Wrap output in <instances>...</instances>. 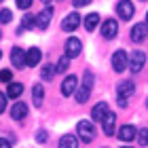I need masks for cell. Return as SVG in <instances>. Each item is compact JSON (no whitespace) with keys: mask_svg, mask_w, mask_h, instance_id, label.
<instances>
[{"mask_svg":"<svg viewBox=\"0 0 148 148\" xmlns=\"http://www.w3.org/2000/svg\"><path fill=\"white\" fill-rule=\"evenodd\" d=\"M76 131L83 142H93V138H95V127H93V123H89V121H80V123L76 125Z\"/></svg>","mask_w":148,"mask_h":148,"instance_id":"cell-1","label":"cell"},{"mask_svg":"<svg viewBox=\"0 0 148 148\" xmlns=\"http://www.w3.org/2000/svg\"><path fill=\"white\" fill-rule=\"evenodd\" d=\"M112 68H114V72H123V70L129 68V55L123 49L112 55Z\"/></svg>","mask_w":148,"mask_h":148,"instance_id":"cell-2","label":"cell"},{"mask_svg":"<svg viewBox=\"0 0 148 148\" xmlns=\"http://www.w3.org/2000/svg\"><path fill=\"white\" fill-rule=\"evenodd\" d=\"M146 64V53L144 51H131L129 55V70L131 72H140Z\"/></svg>","mask_w":148,"mask_h":148,"instance_id":"cell-3","label":"cell"},{"mask_svg":"<svg viewBox=\"0 0 148 148\" xmlns=\"http://www.w3.org/2000/svg\"><path fill=\"white\" fill-rule=\"evenodd\" d=\"M116 13L121 19H131L133 13H136V6L131 4V0H119L116 4Z\"/></svg>","mask_w":148,"mask_h":148,"instance_id":"cell-4","label":"cell"},{"mask_svg":"<svg viewBox=\"0 0 148 148\" xmlns=\"http://www.w3.org/2000/svg\"><path fill=\"white\" fill-rule=\"evenodd\" d=\"M78 25H80V15H78V13H70V15L64 17L62 30H64V32H74Z\"/></svg>","mask_w":148,"mask_h":148,"instance_id":"cell-5","label":"cell"},{"mask_svg":"<svg viewBox=\"0 0 148 148\" xmlns=\"http://www.w3.org/2000/svg\"><path fill=\"white\" fill-rule=\"evenodd\" d=\"M80 51H83V42H80L78 38H68V42H66V55H68L70 59L72 57H78Z\"/></svg>","mask_w":148,"mask_h":148,"instance_id":"cell-6","label":"cell"},{"mask_svg":"<svg viewBox=\"0 0 148 148\" xmlns=\"http://www.w3.org/2000/svg\"><path fill=\"white\" fill-rule=\"evenodd\" d=\"M133 91H136V87H133L131 80H123V83H119V87H116V97L127 102V97H131Z\"/></svg>","mask_w":148,"mask_h":148,"instance_id":"cell-7","label":"cell"},{"mask_svg":"<svg viewBox=\"0 0 148 148\" xmlns=\"http://www.w3.org/2000/svg\"><path fill=\"white\" fill-rule=\"evenodd\" d=\"M146 34H148V23H136L131 28V40H133V42H142V40H146Z\"/></svg>","mask_w":148,"mask_h":148,"instance_id":"cell-8","label":"cell"},{"mask_svg":"<svg viewBox=\"0 0 148 148\" xmlns=\"http://www.w3.org/2000/svg\"><path fill=\"white\" fill-rule=\"evenodd\" d=\"M116 32H119V23L114 21V19H106V21L102 23V36L104 38H114L116 36Z\"/></svg>","mask_w":148,"mask_h":148,"instance_id":"cell-9","label":"cell"},{"mask_svg":"<svg viewBox=\"0 0 148 148\" xmlns=\"http://www.w3.org/2000/svg\"><path fill=\"white\" fill-rule=\"evenodd\" d=\"M51 17H53V9H51V6H47L40 15H36V25H38V30H47V28H49Z\"/></svg>","mask_w":148,"mask_h":148,"instance_id":"cell-10","label":"cell"},{"mask_svg":"<svg viewBox=\"0 0 148 148\" xmlns=\"http://www.w3.org/2000/svg\"><path fill=\"white\" fill-rule=\"evenodd\" d=\"M138 136V129L133 125H123L119 129V140H123V142H131V140H136Z\"/></svg>","mask_w":148,"mask_h":148,"instance_id":"cell-11","label":"cell"},{"mask_svg":"<svg viewBox=\"0 0 148 148\" xmlns=\"http://www.w3.org/2000/svg\"><path fill=\"white\" fill-rule=\"evenodd\" d=\"M76 85H78V78L70 74V76H68V78H66L64 83H62V95H64V97L72 95V93H74V89H76Z\"/></svg>","mask_w":148,"mask_h":148,"instance_id":"cell-12","label":"cell"},{"mask_svg":"<svg viewBox=\"0 0 148 148\" xmlns=\"http://www.w3.org/2000/svg\"><path fill=\"white\" fill-rule=\"evenodd\" d=\"M25 114H28V104H25V102H15V104H13L11 116L15 119V121H21Z\"/></svg>","mask_w":148,"mask_h":148,"instance_id":"cell-13","label":"cell"},{"mask_svg":"<svg viewBox=\"0 0 148 148\" xmlns=\"http://www.w3.org/2000/svg\"><path fill=\"white\" fill-rule=\"evenodd\" d=\"M11 62H13L15 68H23V66H25V53H23V49L15 47V49L11 51Z\"/></svg>","mask_w":148,"mask_h":148,"instance_id":"cell-14","label":"cell"},{"mask_svg":"<svg viewBox=\"0 0 148 148\" xmlns=\"http://www.w3.org/2000/svg\"><path fill=\"white\" fill-rule=\"evenodd\" d=\"M40 49H36V47H32V49L25 53V66H30V68H34V66H38L40 62Z\"/></svg>","mask_w":148,"mask_h":148,"instance_id":"cell-15","label":"cell"},{"mask_svg":"<svg viewBox=\"0 0 148 148\" xmlns=\"http://www.w3.org/2000/svg\"><path fill=\"white\" fill-rule=\"evenodd\" d=\"M106 114H108V104H106V102H99L97 106H93V110H91L93 121H104Z\"/></svg>","mask_w":148,"mask_h":148,"instance_id":"cell-16","label":"cell"},{"mask_svg":"<svg viewBox=\"0 0 148 148\" xmlns=\"http://www.w3.org/2000/svg\"><path fill=\"white\" fill-rule=\"evenodd\" d=\"M102 123H104V133H106V136H114V125H116V116H114L112 112H108V114L104 116Z\"/></svg>","mask_w":148,"mask_h":148,"instance_id":"cell-17","label":"cell"},{"mask_svg":"<svg viewBox=\"0 0 148 148\" xmlns=\"http://www.w3.org/2000/svg\"><path fill=\"white\" fill-rule=\"evenodd\" d=\"M42 97H45V87L42 85H34L32 89V99H34V106H42Z\"/></svg>","mask_w":148,"mask_h":148,"instance_id":"cell-18","label":"cell"},{"mask_svg":"<svg viewBox=\"0 0 148 148\" xmlns=\"http://www.w3.org/2000/svg\"><path fill=\"white\" fill-rule=\"evenodd\" d=\"M59 148H78V138L76 136H62Z\"/></svg>","mask_w":148,"mask_h":148,"instance_id":"cell-19","label":"cell"},{"mask_svg":"<svg viewBox=\"0 0 148 148\" xmlns=\"http://www.w3.org/2000/svg\"><path fill=\"white\" fill-rule=\"evenodd\" d=\"M23 93V85L21 83H9V87H6V95L9 97H19Z\"/></svg>","mask_w":148,"mask_h":148,"instance_id":"cell-20","label":"cell"},{"mask_svg":"<svg viewBox=\"0 0 148 148\" xmlns=\"http://www.w3.org/2000/svg\"><path fill=\"white\" fill-rule=\"evenodd\" d=\"M97 23H99V15L97 13H89V15L85 17V28L89 30V32H93L97 28Z\"/></svg>","mask_w":148,"mask_h":148,"instance_id":"cell-21","label":"cell"},{"mask_svg":"<svg viewBox=\"0 0 148 148\" xmlns=\"http://www.w3.org/2000/svg\"><path fill=\"white\" fill-rule=\"evenodd\" d=\"M89 93H91V89H87L85 85H80L78 89H76V102L78 104H85L87 99H89Z\"/></svg>","mask_w":148,"mask_h":148,"instance_id":"cell-22","label":"cell"},{"mask_svg":"<svg viewBox=\"0 0 148 148\" xmlns=\"http://www.w3.org/2000/svg\"><path fill=\"white\" fill-rule=\"evenodd\" d=\"M136 140H138L140 146H148V129H140L138 136H136Z\"/></svg>","mask_w":148,"mask_h":148,"instance_id":"cell-23","label":"cell"},{"mask_svg":"<svg viewBox=\"0 0 148 148\" xmlns=\"http://www.w3.org/2000/svg\"><path fill=\"white\" fill-rule=\"evenodd\" d=\"M40 74H42V80H51V78H53V74H55V68H53L51 64H47Z\"/></svg>","mask_w":148,"mask_h":148,"instance_id":"cell-24","label":"cell"},{"mask_svg":"<svg viewBox=\"0 0 148 148\" xmlns=\"http://www.w3.org/2000/svg\"><path fill=\"white\" fill-rule=\"evenodd\" d=\"M68 66H70V57H68V55H64V57L57 62V68H55V72H64V70H68Z\"/></svg>","mask_w":148,"mask_h":148,"instance_id":"cell-25","label":"cell"},{"mask_svg":"<svg viewBox=\"0 0 148 148\" xmlns=\"http://www.w3.org/2000/svg\"><path fill=\"white\" fill-rule=\"evenodd\" d=\"M11 17H13V13H11L9 9H2V11H0V23H9Z\"/></svg>","mask_w":148,"mask_h":148,"instance_id":"cell-26","label":"cell"},{"mask_svg":"<svg viewBox=\"0 0 148 148\" xmlns=\"http://www.w3.org/2000/svg\"><path fill=\"white\" fill-rule=\"evenodd\" d=\"M21 23H23V28H32V25H36V17H32V15H25Z\"/></svg>","mask_w":148,"mask_h":148,"instance_id":"cell-27","label":"cell"},{"mask_svg":"<svg viewBox=\"0 0 148 148\" xmlns=\"http://www.w3.org/2000/svg\"><path fill=\"white\" fill-rule=\"evenodd\" d=\"M83 85L87 87V89H91V87H93V74H91V72H85V80H83Z\"/></svg>","mask_w":148,"mask_h":148,"instance_id":"cell-28","label":"cell"},{"mask_svg":"<svg viewBox=\"0 0 148 148\" xmlns=\"http://www.w3.org/2000/svg\"><path fill=\"white\" fill-rule=\"evenodd\" d=\"M11 78H13L11 70H2L0 72V80H2V83H11Z\"/></svg>","mask_w":148,"mask_h":148,"instance_id":"cell-29","label":"cell"},{"mask_svg":"<svg viewBox=\"0 0 148 148\" xmlns=\"http://www.w3.org/2000/svg\"><path fill=\"white\" fill-rule=\"evenodd\" d=\"M32 2H34V0H17V6L21 11H25V9H30V6H32Z\"/></svg>","mask_w":148,"mask_h":148,"instance_id":"cell-30","label":"cell"},{"mask_svg":"<svg viewBox=\"0 0 148 148\" xmlns=\"http://www.w3.org/2000/svg\"><path fill=\"white\" fill-rule=\"evenodd\" d=\"M47 138H49V136H47V131H38V133H36V142H38V144L47 142Z\"/></svg>","mask_w":148,"mask_h":148,"instance_id":"cell-31","label":"cell"},{"mask_svg":"<svg viewBox=\"0 0 148 148\" xmlns=\"http://www.w3.org/2000/svg\"><path fill=\"white\" fill-rule=\"evenodd\" d=\"M4 108H6V95H4V93H0V114L4 112Z\"/></svg>","mask_w":148,"mask_h":148,"instance_id":"cell-32","label":"cell"},{"mask_svg":"<svg viewBox=\"0 0 148 148\" xmlns=\"http://www.w3.org/2000/svg\"><path fill=\"white\" fill-rule=\"evenodd\" d=\"M89 2H91V0H72V4L76 6V9H78V6H87Z\"/></svg>","mask_w":148,"mask_h":148,"instance_id":"cell-33","label":"cell"},{"mask_svg":"<svg viewBox=\"0 0 148 148\" xmlns=\"http://www.w3.org/2000/svg\"><path fill=\"white\" fill-rule=\"evenodd\" d=\"M0 148H11V142L9 140H0Z\"/></svg>","mask_w":148,"mask_h":148,"instance_id":"cell-34","label":"cell"},{"mask_svg":"<svg viewBox=\"0 0 148 148\" xmlns=\"http://www.w3.org/2000/svg\"><path fill=\"white\" fill-rule=\"evenodd\" d=\"M42 2H45V4H49V2H51V0H42Z\"/></svg>","mask_w":148,"mask_h":148,"instance_id":"cell-35","label":"cell"},{"mask_svg":"<svg viewBox=\"0 0 148 148\" xmlns=\"http://www.w3.org/2000/svg\"><path fill=\"white\" fill-rule=\"evenodd\" d=\"M146 23H148V13H146Z\"/></svg>","mask_w":148,"mask_h":148,"instance_id":"cell-36","label":"cell"},{"mask_svg":"<svg viewBox=\"0 0 148 148\" xmlns=\"http://www.w3.org/2000/svg\"><path fill=\"white\" fill-rule=\"evenodd\" d=\"M0 59H2V51H0Z\"/></svg>","mask_w":148,"mask_h":148,"instance_id":"cell-37","label":"cell"},{"mask_svg":"<svg viewBox=\"0 0 148 148\" xmlns=\"http://www.w3.org/2000/svg\"><path fill=\"white\" fill-rule=\"evenodd\" d=\"M123 148H131V146H123Z\"/></svg>","mask_w":148,"mask_h":148,"instance_id":"cell-38","label":"cell"},{"mask_svg":"<svg viewBox=\"0 0 148 148\" xmlns=\"http://www.w3.org/2000/svg\"><path fill=\"white\" fill-rule=\"evenodd\" d=\"M0 38H2V32H0Z\"/></svg>","mask_w":148,"mask_h":148,"instance_id":"cell-39","label":"cell"},{"mask_svg":"<svg viewBox=\"0 0 148 148\" xmlns=\"http://www.w3.org/2000/svg\"><path fill=\"white\" fill-rule=\"evenodd\" d=\"M146 106H148V99H146Z\"/></svg>","mask_w":148,"mask_h":148,"instance_id":"cell-40","label":"cell"},{"mask_svg":"<svg viewBox=\"0 0 148 148\" xmlns=\"http://www.w3.org/2000/svg\"><path fill=\"white\" fill-rule=\"evenodd\" d=\"M0 2H2V0H0Z\"/></svg>","mask_w":148,"mask_h":148,"instance_id":"cell-41","label":"cell"}]
</instances>
